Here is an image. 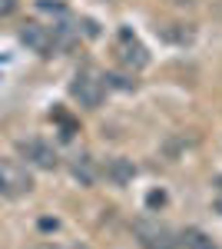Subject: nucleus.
<instances>
[{
	"label": "nucleus",
	"mask_w": 222,
	"mask_h": 249,
	"mask_svg": "<svg viewBox=\"0 0 222 249\" xmlns=\"http://www.w3.org/2000/svg\"><path fill=\"white\" fill-rule=\"evenodd\" d=\"M133 236L139 239L143 249H176L179 246V236L172 226L159 223V219H149V216H139L133 219Z\"/></svg>",
	"instance_id": "1"
},
{
	"label": "nucleus",
	"mask_w": 222,
	"mask_h": 249,
	"mask_svg": "<svg viewBox=\"0 0 222 249\" xmlns=\"http://www.w3.org/2000/svg\"><path fill=\"white\" fill-rule=\"evenodd\" d=\"M70 96H73L80 107L96 110L103 103V96H106V80L100 77L96 70H80L73 77V83H70Z\"/></svg>",
	"instance_id": "2"
},
{
	"label": "nucleus",
	"mask_w": 222,
	"mask_h": 249,
	"mask_svg": "<svg viewBox=\"0 0 222 249\" xmlns=\"http://www.w3.org/2000/svg\"><path fill=\"white\" fill-rule=\"evenodd\" d=\"M34 190V176L23 163H14V160H0V196L3 199H17V196H27Z\"/></svg>",
	"instance_id": "3"
},
{
	"label": "nucleus",
	"mask_w": 222,
	"mask_h": 249,
	"mask_svg": "<svg viewBox=\"0 0 222 249\" xmlns=\"http://www.w3.org/2000/svg\"><path fill=\"white\" fill-rule=\"evenodd\" d=\"M17 153H20V160H23L27 166H37V170H56V166H60L56 150L47 143V140H37V136L17 140Z\"/></svg>",
	"instance_id": "4"
},
{
	"label": "nucleus",
	"mask_w": 222,
	"mask_h": 249,
	"mask_svg": "<svg viewBox=\"0 0 222 249\" xmlns=\"http://www.w3.org/2000/svg\"><path fill=\"white\" fill-rule=\"evenodd\" d=\"M20 43L27 47V50H34L37 57H53V47H56V37L50 27H43L37 20H27L23 27H20Z\"/></svg>",
	"instance_id": "5"
},
{
	"label": "nucleus",
	"mask_w": 222,
	"mask_h": 249,
	"mask_svg": "<svg viewBox=\"0 0 222 249\" xmlns=\"http://www.w3.org/2000/svg\"><path fill=\"white\" fill-rule=\"evenodd\" d=\"M116 57H120V63H123L126 70H143V67H149V53H146V47H143L139 40L133 37L130 30H120Z\"/></svg>",
	"instance_id": "6"
},
{
	"label": "nucleus",
	"mask_w": 222,
	"mask_h": 249,
	"mask_svg": "<svg viewBox=\"0 0 222 249\" xmlns=\"http://www.w3.org/2000/svg\"><path fill=\"white\" fill-rule=\"evenodd\" d=\"M103 173H106V179H113L116 186H126V183H133V176H136V166H133V160H126V156H113V160H106Z\"/></svg>",
	"instance_id": "7"
},
{
	"label": "nucleus",
	"mask_w": 222,
	"mask_h": 249,
	"mask_svg": "<svg viewBox=\"0 0 222 249\" xmlns=\"http://www.w3.org/2000/svg\"><path fill=\"white\" fill-rule=\"evenodd\" d=\"M179 243H183L186 249H219L212 243V236H205L203 230H186L183 236H179Z\"/></svg>",
	"instance_id": "8"
},
{
	"label": "nucleus",
	"mask_w": 222,
	"mask_h": 249,
	"mask_svg": "<svg viewBox=\"0 0 222 249\" xmlns=\"http://www.w3.org/2000/svg\"><path fill=\"white\" fill-rule=\"evenodd\" d=\"M73 176L83 183V186H93L96 183V166H93L90 156H83V160H73Z\"/></svg>",
	"instance_id": "9"
},
{
	"label": "nucleus",
	"mask_w": 222,
	"mask_h": 249,
	"mask_svg": "<svg viewBox=\"0 0 222 249\" xmlns=\"http://www.w3.org/2000/svg\"><path fill=\"white\" fill-rule=\"evenodd\" d=\"M37 7H40V10H47V14H56V17L67 14V7H63L60 0H53V3H50V0H37Z\"/></svg>",
	"instance_id": "10"
},
{
	"label": "nucleus",
	"mask_w": 222,
	"mask_h": 249,
	"mask_svg": "<svg viewBox=\"0 0 222 249\" xmlns=\"http://www.w3.org/2000/svg\"><path fill=\"white\" fill-rule=\"evenodd\" d=\"M20 0H0V17H10V14H17Z\"/></svg>",
	"instance_id": "11"
},
{
	"label": "nucleus",
	"mask_w": 222,
	"mask_h": 249,
	"mask_svg": "<svg viewBox=\"0 0 222 249\" xmlns=\"http://www.w3.org/2000/svg\"><path fill=\"white\" fill-rule=\"evenodd\" d=\"M166 203V193H149V206H163Z\"/></svg>",
	"instance_id": "12"
},
{
	"label": "nucleus",
	"mask_w": 222,
	"mask_h": 249,
	"mask_svg": "<svg viewBox=\"0 0 222 249\" xmlns=\"http://www.w3.org/2000/svg\"><path fill=\"white\" fill-rule=\"evenodd\" d=\"M27 249H60L56 243H47V239H40V243H34V246H27Z\"/></svg>",
	"instance_id": "13"
},
{
	"label": "nucleus",
	"mask_w": 222,
	"mask_h": 249,
	"mask_svg": "<svg viewBox=\"0 0 222 249\" xmlns=\"http://www.w3.org/2000/svg\"><path fill=\"white\" fill-rule=\"evenodd\" d=\"M40 230H56V219H40Z\"/></svg>",
	"instance_id": "14"
},
{
	"label": "nucleus",
	"mask_w": 222,
	"mask_h": 249,
	"mask_svg": "<svg viewBox=\"0 0 222 249\" xmlns=\"http://www.w3.org/2000/svg\"><path fill=\"white\" fill-rule=\"evenodd\" d=\"M216 190L222 193V173H219V176H216Z\"/></svg>",
	"instance_id": "15"
},
{
	"label": "nucleus",
	"mask_w": 222,
	"mask_h": 249,
	"mask_svg": "<svg viewBox=\"0 0 222 249\" xmlns=\"http://www.w3.org/2000/svg\"><path fill=\"white\" fill-rule=\"evenodd\" d=\"M216 213H222V196H219V199H216Z\"/></svg>",
	"instance_id": "16"
},
{
	"label": "nucleus",
	"mask_w": 222,
	"mask_h": 249,
	"mask_svg": "<svg viewBox=\"0 0 222 249\" xmlns=\"http://www.w3.org/2000/svg\"><path fill=\"white\" fill-rule=\"evenodd\" d=\"M172 3H192V0H172Z\"/></svg>",
	"instance_id": "17"
}]
</instances>
